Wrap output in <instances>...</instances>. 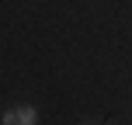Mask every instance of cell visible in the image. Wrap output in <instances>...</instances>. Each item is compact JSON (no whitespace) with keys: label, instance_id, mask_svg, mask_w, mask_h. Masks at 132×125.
Masks as SVG:
<instances>
[{"label":"cell","instance_id":"6da1fadb","mask_svg":"<svg viewBox=\"0 0 132 125\" xmlns=\"http://www.w3.org/2000/svg\"><path fill=\"white\" fill-rule=\"evenodd\" d=\"M35 108H28V104H21V108H11V111L4 115V125H35Z\"/></svg>","mask_w":132,"mask_h":125}]
</instances>
